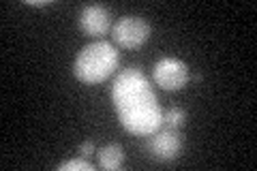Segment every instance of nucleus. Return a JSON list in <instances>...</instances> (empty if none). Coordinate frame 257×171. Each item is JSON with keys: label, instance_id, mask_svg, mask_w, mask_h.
I'll return each instance as SVG.
<instances>
[{"label": "nucleus", "instance_id": "1a4fd4ad", "mask_svg": "<svg viewBox=\"0 0 257 171\" xmlns=\"http://www.w3.org/2000/svg\"><path fill=\"white\" fill-rule=\"evenodd\" d=\"M60 171H92V165L86 162L84 158H73V160L60 165Z\"/></svg>", "mask_w": 257, "mask_h": 171}, {"label": "nucleus", "instance_id": "20e7f679", "mask_svg": "<svg viewBox=\"0 0 257 171\" xmlns=\"http://www.w3.org/2000/svg\"><path fill=\"white\" fill-rule=\"evenodd\" d=\"M155 81L167 92L182 90L189 81V67L180 58H161L155 64Z\"/></svg>", "mask_w": 257, "mask_h": 171}, {"label": "nucleus", "instance_id": "9b49d317", "mask_svg": "<svg viewBox=\"0 0 257 171\" xmlns=\"http://www.w3.org/2000/svg\"><path fill=\"white\" fill-rule=\"evenodd\" d=\"M26 5H32V7H45V5H50V0H26Z\"/></svg>", "mask_w": 257, "mask_h": 171}, {"label": "nucleus", "instance_id": "6e6552de", "mask_svg": "<svg viewBox=\"0 0 257 171\" xmlns=\"http://www.w3.org/2000/svg\"><path fill=\"white\" fill-rule=\"evenodd\" d=\"M184 122H187V113H184V109H180V107H172L163 113V124L167 128H172V131H180Z\"/></svg>", "mask_w": 257, "mask_h": 171}, {"label": "nucleus", "instance_id": "f257e3e1", "mask_svg": "<svg viewBox=\"0 0 257 171\" xmlns=\"http://www.w3.org/2000/svg\"><path fill=\"white\" fill-rule=\"evenodd\" d=\"M111 99L120 122L128 133L152 135L163 126V111L146 75L140 69H126L120 73L111 88Z\"/></svg>", "mask_w": 257, "mask_h": 171}, {"label": "nucleus", "instance_id": "f03ea898", "mask_svg": "<svg viewBox=\"0 0 257 171\" xmlns=\"http://www.w3.org/2000/svg\"><path fill=\"white\" fill-rule=\"evenodd\" d=\"M118 67V52L107 41H96L86 45L75 58L73 73L84 84H101Z\"/></svg>", "mask_w": 257, "mask_h": 171}, {"label": "nucleus", "instance_id": "39448f33", "mask_svg": "<svg viewBox=\"0 0 257 171\" xmlns=\"http://www.w3.org/2000/svg\"><path fill=\"white\" fill-rule=\"evenodd\" d=\"M148 150L157 160H174L182 150V135L172 128H159L148 139Z\"/></svg>", "mask_w": 257, "mask_h": 171}, {"label": "nucleus", "instance_id": "0eeeda50", "mask_svg": "<svg viewBox=\"0 0 257 171\" xmlns=\"http://www.w3.org/2000/svg\"><path fill=\"white\" fill-rule=\"evenodd\" d=\"M122 160H124V150L118 143H107L105 148L99 150V165L103 169L114 171L122 165Z\"/></svg>", "mask_w": 257, "mask_h": 171}, {"label": "nucleus", "instance_id": "9d476101", "mask_svg": "<svg viewBox=\"0 0 257 171\" xmlns=\"http://www.w3.org/2000/svg\"><path fill=\"white\" fill-rule=\"evenodd\" d=\"M79 154H82V156H92L94 154V143L92 141H84L82 145H79Z\"/></svg>", "mask_w": 257, "mask_h": 171}, {"label": "nucleus", "instance_id": "423d86ee", "mask_svg": "<svg viewBox=\"0 0 257 171\" xmlns=\"http://www.w3.org/2000/svg\"><path fill=\"white\" fill-rule=\"evenodd\" d=\"M79 26L88 37H103L111 28V15L103 5H88L79 15Z\"/></svg>", "mask_w": 257, "mask_h": 171}, {"label": "nucleus", "instance_id": "7ed1b4c3", "mask_svg": "<svg viewBox=\"0 0 257 171\" xmlns=\"http://www.w3.org/2000/svg\"><path fill=\"white\" fill-rule=\"evenodd\" d=\"M111 37H114V41L120 47L135 50V47H142L150 39V26L146 20L138 18V15H126V18L114 24Z\"/></svg>", "mask_w": 257, "mask_h": 171}]
</instances>
